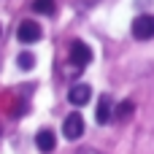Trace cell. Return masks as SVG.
<instances>
[{"label":"cell","instance_id":"cell-3","mask_svg":"<svg viewBox=\"0 0 154 154\" xmlns=\"http://www.w3.org/2000/svg\"><path fill=\"white\" fill-rule=\"evenodd\" d=\"M41 35H43V30H41V24H38V22H32V19L19 22L16 38H19L22 43H35V41H41Z\"/></svg>","mask_w":154,"mask_h":154},{"label":"cell","instance_id":"cell-11","mask_svg":"<svg viewBox=\"0 0 154 154\" xmlns=\"http://www.w3.org/2000/svg\"><path fill=\"white\" fill-rule=\"evenodd\" d=\"M79 154H100V152H95V149H81Z\"/></svg>","mask_w":154,"mask_h":154},{"label":"cell","instance_id":"cell-8","mask_svg":"<svg viewBox=\"0 0 154 154\" xmlns=\"http://www.w3.org/2000/svg\"><path fill=\"white\" fill-rule=\"evenodd\" d=\"M133 111H135V103H133V100H122V103L114 108V114H111V116H116L119 122H125V119H130V116H133Z\"/></svg>","mask_w":154,"mask_h":154},{"label":"cell","instance_id":"cell-10","mask_svg":"<svg viewBox=\"0 0 154 154\" xmlns=\"http://www.w3.org/2000/svg\"><path fill=\"white\" fill-rule=\"evenodd\" d=\"M16 65H19V68H22V70H30V68H32V65H35V57H32V54H30V51H22V54H19V57H16Z\"/></svg>","mask_w":154,"mask_h":154},{"label":"cell","instance_id":"cell-5","mask_svg":"<svg viewBox=\"0 0 154 154\" xmlns=\"http://www.w3.org/2000/svg\"><path fill=\"white\" fill-rule=\"evenodd\" d=\"M111 114H114V100H111V95H100L97 111H95V122H97V125H108Z\"/></svg>","mask_w":154,"mask_h":154},{"label":"cell","instance_id":"cell-7","mask_svg":"<svg viewBox=\"0 0 154 154\" xmlns=\"http://www.w3.org/2000/svg\"><path fill=\"white\" fill-rule=\"evenodd\" d=\"M89 95H92V87H87V84H76V87H70L68 100H70L73 106H87V103H89Z\"/></svg>","mask_w":154,"mask_h":154},{"label":"cell","instance_id":"cell-1","mask_svg":"<svg viewBox=\"0 0 154 154\" xmlns=\"http://www.w3.org/2000/svg\"><path fill=\"white\" fill-rule=\"evenodd\" d=\"M130 32H133V38H138V41H149V38H154V14L135 16Z\"/></svg>","mask_w":154,"mask_h":154},{"label":"cell","instance_id":"cell-9","mask_svg":"<svg viewBox=\"0 0 154 154\" xmlns=\"http://www.w3.org/2000/svg\"><path fill=\"white\" fill-rule=\"evenodd\" d=\"M54 0H32V11H38V14H54Z\"/></svg>","mask_w":154,"mask_h":154},{"label":"cell","instance_id":"cell-6","mask_svg":"<svg viewBox=\"0 0 154 154\" xmlns=\"http://www.w3.org/2000/svg\"><path fill=\"white\" fill-rule=\"evenodd\" d=\"M35 146H38V152L49 154L54 152V146H57V135H54V130H38V135H35Z\"/></svg>","mask_w":154,"mask_h":154},{"label":"cell","instance_id":"cell-4","mask_svg":"<svg viewBox=\"0 0 154 154\" xmlns=\"http://www.w3.org/2000/svg\"><path fill=\"white\" fill-rule=\"evenodd\" d=\"M81 133H84V119H81V114L65 116V122H62V135H65L68 141H76V138H81Z\"/></svg>","mask_w":154,"mask_h":154},{"label":"cell","instance_id":"cell-2","mask_svg":"<svg viewBox=\"0 0 154 154\" xmlns=\"http://www.w3.org/2000/svg\"><path fill=\"white\" fill-rule=\"evenodd\" d=\"M92 62V49L84 43V41H73L70 43V65L76 68V70H81V68H87Z\"/></svg>","mask_w":154,"mask_h":154}]
</instances>
